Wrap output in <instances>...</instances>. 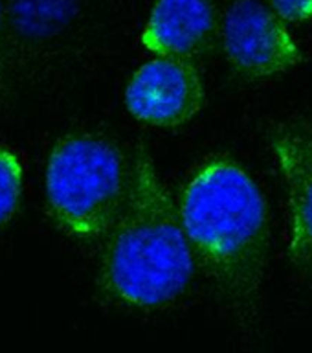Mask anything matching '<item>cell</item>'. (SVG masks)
Listing matches in <instances>:
<instances>
[{
    "label": "cell",
    "mask_w": 312,
    "mask_h": 353,
    "mask_svg": "<svg viewBox=\"0 0 312 353\" xmlns=\"http://www.w3.org/2000/svg\"><path fill=\"white\" fill-rule=\"evenodd\" d=\"M204 99L202 79L191 61L156 55L132 74L123 92L129 114L158 129L191 121L202 110Z\"/></svg>",
    "instance_id": "5b68a950"
},
{
    "label": "cell",
    "mask_w": 312,
    "mask_h": 353,
    "mask_svg": "<svg viewBox=\"0 0 312 353\" xmlns=\"http://www.w3.org/2000/svg\"><path fill=\"white\" fill-rule=\"evenodd\" d=\"M217 30L211 0H156L140 35L142 48L156 57L191 59Z\"/></svg>",
    "instance_id": "52a82bcc"
},
{
    "label": "cell",
    "mask_w": 312,
    "mask_h": 353,
    "mask_svg": "<svg viewBox=\"0 0 312 353\" xmlns=\"http://www.w3.org/2000/svg\"><path fill=\"white\" fill-rule=\"evenodd\" d=\"M24 170L19 154L0 143V226L15 215L22 195Z\"/></svg>",
    "instance_id": "9c48e42d"
},
{
    "label": "cell",
    "mask_w": 312,
    "mask_h": 353,
    "mask_svg": "<svg viewBox=\"0 0 312 353\" xmlns=\"http://www.w3.org/2000/svg\"><path fill=\"white\" fill-rule=\"evenodd\" d=\"M270 151L285 190L287 261L312 280V162L285 125L270 134Z\"/></svg>",
    "instance_id": "8992f818"
},
{
    "label": "cell",
    "mask_w": 312,
    "mask_h": 353,
    "mask_svg": "<svg viewBox=\"0 0 312 353\" xmlns=\"http://www.w3.org/2000/svg\"><path fill=\"white\" fill-rule=\"evenodd\" d=\"M99 281L112 300L134 311L169 307L186 294L198 269L176 199L153 159L138 148L125 208L105 234Z\"/></svg>",
    "instance_id": "7a4b0ae2"
},
{
    "label": "cell",
    "mask_w": 312,
    "mask_h": 353,
    "mask_svg": "<svg viewBox=\"0 0 312 353\" xmlns=\"http://www.w3.org/2000/svg\"><path fill=\"white\" fill-rule=\"evenodd\" d=\"M264 4L285 22H312V0H264Z\"/></svg>",
    "instance_id": "30bf717a"
},
{
    "label": "cell",
    "mask_w": 312,
    "mask_h": 353,
    "mask_svg": "<svg viewBox=\"0 0 312 353\" xmlns=\"http://www.w3.org/2000/svg\"><path fill=\"white\" fill-rule=\"evenodd\" d=\"M77 2L79 0H13V21L28 35H52L72 21Z\"/></svg>",
    "instance_id": "ba28073f"
},
{
    "label": "cell",
    "mask_w": 312,
    "mask_h": 353,
    "mask_svg": "<svg viewBox=\"0 0 312 353\" xmlns=\"http://www.w3.org/2000/svg\"><path fill=\"white\" fill-rule=\"evenodd\" d=\"M289 131L292 132V137L296 138V142L300 143V148L303 149V153L307 154L312 162V120L300 121L296 125H285Z\"/></svg>",
    "instance_id": "8fae6325"
},
{
    "label": "cell",
    "mask_w": 312,
    "mask_h": 353,
    "mask_svg": "<svg viewBox=\"0 0 312 353\" xmlns=\"http://www.w3.org/2000/svg\"><path fill=\"white\" fill-rule=\"evenodd\" d=\"M176 206L220 303L241 325H256L270 261L269 204L258 181L230 154H208L186 175Z\"/></svg>",
    "instance_id": "6da1fadb"
},
{
    "label": "cell",
    "mask_w": 312,
    "mask_h": 353,
    "mask_svg": "<svg viewBox=\"0 0 312 353\" xmlns=\"http://www.w3.org/2000/svg\"><path fill=\"white\" fill-rule=\"evenodd\" d=\"M228 63L250 79L287 74L303 61V52L285 21L261 0H231L220 24Z\"/></svg>",
    "instance_id": "277c9868"
},
{
    "label": "cell",
    "mask_w": 312,
    "mask_h": 353,
    "mask_svg": "<svg viewBox=\"0 0 312 353\" xmlns=\"http://www.w3.org/2000/svg\"><path fill=\"white\" fill-rule=\"evenodd\" d=\"M132 162L109 138L76 132L55 143L46 162L44 192L55 225L79 241L103 237L125 208Z\"/></svg>",
    "instance_id": "3957f363"
}]
</instances>
